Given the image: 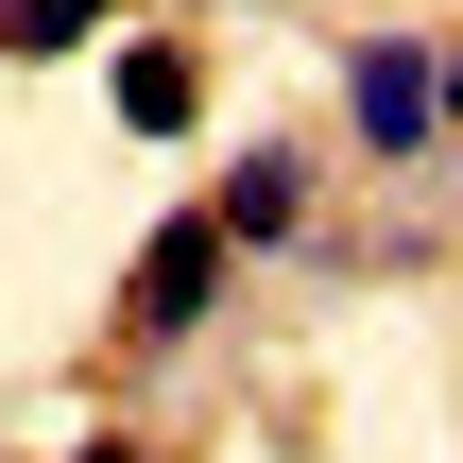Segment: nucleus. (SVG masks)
Segmentation results:
<instances>
[{"mask_svg": "<svg viewBox=\"0 0 463 463\" xmlns=\"http://www.w3.org/2000/svg\"><path fill=\"white\" fill-rule=\"evenodd\" d=\"M103 103H120L137 137H189V120H206V69H189V52H120V69H103Z\"/></svg>", "mask_w": 463, "mask_h": 463, "instance_id": "3", "label": "nucleus"}, {"mask_svg": "<svg viewBox=\"0 0 463 463\" xmlns=\"http://www.w3.org/2000/svg\"><path fill=\"white\" fill-rule=\"evenodd\" d=\"M206 292H223V223L137 241V326H155V344H172V326H206Z\"/></svg>", "mask_w": 463, "mask_h": 463, "instance_id": "2", "label": "nucleus"}, {"mask_svg": "<svg viewBox=\"0 0 463 463\" xmlns=\"http://www.w3.org/2000/svg\"><path fill=\"white\" fill-rule=\"evenodd\" d=\"M86 463H120V447H86Z\"/></svg>", "mask_w": 463, "mask_h": 463, "instance_id": "7", "label": "nucleus"}, {"mask_svg": "<svg viewBox=\"0 0 463 463\" xmlns=\"http://www.w3.org/2000/svg\"><path fill=\"white\" fill-rule=\"evenodd\" d=\"M223 241H292V155H241L223 172Z\"/></svg>", "mask_w": 463, "mask_h": 463, "instance_id": "4", "label": "nucleus"}, {"mask_svg": "<svg viewBox=\"0 0 463 463\" xmlns=\"http://www.w3.org/2000/svg\"><path fill=\"white\" fill-rule=\"evenodd\" d=\"M344 120H361V137H378V155H412V137H430V120H447V69H430V52H412V34H378V52H361V69H344Z\"/></svg>", "mask_w": 463, "mask_h": 463, "instance_id": "1", "label": "nucleus"}, {"mask_svg": "<svg viewBox=\"0 0 463 463\" xmlns=\"http://www.w3.org/2000/svg\"><path fill=\"white\" fill-rule=\"evenodd\" d=\"M447 103H463V52H447Z\"/></svg>", "mask_w": 463, "mask_h": 463, "instance_id": "6", "label": "nucleus"}, {"mask_svg": "<svg viewBox=\"0 0 463 463\" xmlns=\"http://www.w3.org/2000/svg\"><path fill=\"white\" fill-rule=\"evenodd\" d=\"M103 0H0V52H86Z\"/></svg>", "mask_w": 463, "mask_h": 463, "instance_id": "5", "label": "nucleus"}]
</instances>
